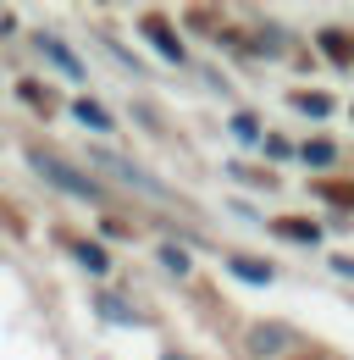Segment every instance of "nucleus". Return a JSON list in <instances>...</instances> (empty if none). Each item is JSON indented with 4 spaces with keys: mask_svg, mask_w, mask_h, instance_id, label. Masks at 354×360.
I'll list each match as a JSON object with an SVG mask.
<instances>
[{
    "mask_svg": "<svg viewBox=\"0 0 354 360\" xmlns=\"http://www.w3.org/2000/svg\"><path fill=\"white\" fill-rule=\"evenodd\" d=\"M161 360H183V355H161Z\"/></svg>",
    "mask_w": 354,
    "mask_h": 360,
    "instance_id": "15",
    "label": "nucleus"
},
{
    "mask_svg": "<svg viewBox=\"0 0 354 360\" xmlns=\"http://www.w3.org/2000/svg\"><path fill=\"white\" fill-rule=\"evenodd\" d=\"M299 155H305V161H315V167H327V161H332V144H327V139H310Z\"/></svg>",
    "mask_w": 354,
    "mask_h": 360,
    "instance_id": "11",
    "label": "nucleus"
},
{
    "mask_svg": "<svg viewBox=\"0 0 354 360\" xmlns=\"http://www.w3.org/2000/svg\"><path fill=\"white\" fill-rule=\"evenodd\" d=\"M294 105L310 111V117H332V100H327V94H294Z\"/></svg>",
    "mask_w": 354,
    "mask_h": 360,
    "instance_id": "8",
    "label": "nucleus"
},
{
    "mask_svg": "<svg viewBox=\"0 0 354 360\" xmlns=\"http://www.w3.org/2000/svg\"><path fill=\"white\" fill-rule=\"evenodd\" d=\"M100 167H111L122 183H133V188H144V194H161V200H166V188H161L155 178H144V172H138L133 161H122V155H105V150H100Z\"/></svg>",
    "mask_w": 354,
    "mask_h": 360,
    "instance_id": "2",
    "label": "nucleus"
},
{
    "mask_svg": "<svg viewBox=\"0 0 354 360\" xmlns=\"http://www.w3.org/2000/svg\"><path fill=\"white\" fill-rule=\"evenodd\" d=\"M28 167L39 172L44 183H55V188H67V194H78V200H100V188H94V178H84V172H72L61 155H50V150H28Z\"/></svg>",
    "mask_w": 354,
    "mask_h": 360,
    "instance_id": "1",
    "label": "nucleus"
},
{
    "mask_svg": "<svg viewBox=\"0 0 354 360\" xmlns=\"http://www.w3.org/2000/svg\"><path fill=\"white\" fill-rule=\"evenodd\" d=\"M161 261H166V271H188V255H183L177 244H166V250H161Z\"/></svg>",
    "mask_w": 354,
    "mask_h": 360,
    "instance_id": "13",
    "label": "nucleus"
},
{
    "mask_svg": "<svg viewBox=\"0 0 354 360\" xmlns=\"http://www.w3.org/2000/svg\"><path fill=\"white\" fill-rule=\"evenodd\" d=\"M72 255H78L88 271H105V266H111V261H105V250H100V244H84V238H72Z\"/></svg>",
    "mask_w": 354,
    "mask_h": 360,
    "instance_id": "6",
    "label": "nucleus"
},
{
    "mask_svg": "<svg viewBox=\"0 0 354 360\" xmlns=\"http://www.w3.org/2000/svg\"><path fill=\"white\" fill-rule=\"evenodd\" d=\"M34 45H39L44 56H50V61H55V67H61V72H67V78H84V61H78V56H72V50L61 45V39H55V34H34Z\"/></svg>",
    "mask_w": 354,
    "mask_h": 360,
    "instance_id": "3",
    "label": "nucleus"
},
{
    "mask_svg": "<svg viewBox=\"0 0 354 360\" xmlns=\"http://www.w3.org/2000/svg\"><path fill=\"white\" fill-rule=\"evenodd\" d=\"M144 34H150V45L161 50L166 61H183V45L172 39V28H166V22H155V17H150V22H144Z\"/></svg>",
    "mask_w": 354,
    "mask_h": 360,
    "instance_id": "4",
    "label": "nucleus"
},
{
    "mask_svg": "<svg viewBox=\"0 0 354 360\" xmlns=\"http://www.w3.org/2000/svg\"><path fill=\"white\" fill-rule=\"evenodd\" d=\"M232 277H244V283H266L271 271H266V266H255V261H232Z\"/></svg>",
    "mask_w": 354,
    "mask_h": 360,
    "instance_id": "12",
    "label": "nucleus"
},
{
    "mask_svg": "<svg viewBox=\"0 0 354 360\" xmlns=\"http://www.w3.org/2000/svg\"><path fill=\"white\" fill-rule=\"evenodd\" d=\"M282 233H288V238H299V244L315 238V227H310V222H282Z\"/></svg>",
    "mask_w": 354,
    "mask_h": 360,
    "instance_id": "14",
    "label": "nucleus"
},
{
    "mask_svg": "<svg viewBox=\"0 0 354 360\" xmlns=\"http://www.w3.org/2000/svg\"><path fill=\"white\" fill-rule=\"evenodd\" d=\"M232 139H238V144H255V139H261V122H255L249 111H244V117H232Z\"/></svg>",
    "mask_w": 354,
    "mask_h": 360,
    "instance_id": "9",
    "label": "nucleus"
},
{
    "mask_svg": "<svg viewBox=\"0 0 354 360\" xmlns=\"http://www.w3.org/2000/svg\"><path fill=\"white\" fill-rule=\"evenodd\" d=\"M100 316H105V321H128V327H138V321H144L138 311H128V305H117V300H100Z\"/></svg>",
    "mask_w": 354,
    "mask_h": 360,
    "instance_id": "7",
    "label": "nucleus"
},
{
    "mask_svg": "<svg viewBox=\"0 0 354 360\" xmlns=\"http://www.w3.org/2000/svg\"><path fill=\"white\" fill-rule=\"evenodd\" d=\"M282 338H288L282 327H261V333H255V349H261V355H271V349H282Z\"/></svg>",
    "mask_w": 354,
    "mask_h": 360,
    "instance_id": "10",
    "label": "nucleus"
},
{
    "mask_svg": "<svg viewBox=\"0 0 354 360\" xmlns=\"http://www.w3.org/2000/svg\"><path fill=\"white\" fill-rule=\"evenodd\" d=\"M72 117H78L84 128H111V111H100L94 100H78V105H72Z\"/></svg>",
    "mask_w": 354,
    "mask_h": 360,
    "instance_id": "5",
    "label": "nucleus"
}]
</instances>
